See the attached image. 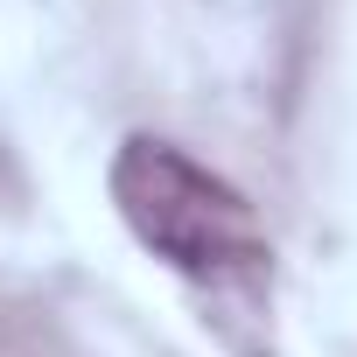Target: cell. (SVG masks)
Instances as JSON below:
<instances>
[{
  "mask_svg": "<svg viewBox=\"0 0 357 357\" xmlns=\"http://www.w3.org/2000/svg\"><path fill=\"white\" fill-rule=\"evenodd\" d=\"M112 204L126 218V231L190 287L218 294V301H259L266 273H273V245L252 218V204L211 175L204 161H190L183 147H168L154 133H133L112 154Z\"/></svg>",
  "mask_w": 357,
  "mask_h": 357,
  "instance_id": "1",
  "label": "cell"
}]
</instances>
